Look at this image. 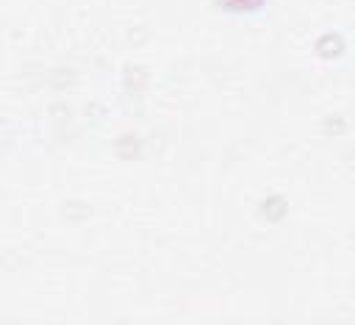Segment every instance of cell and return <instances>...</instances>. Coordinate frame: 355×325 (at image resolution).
Masks as SVG:
<instances>
[{
  "label": "cell",
  "instance_id": "1",
  "mask_svg": "<svg viewBox=\"0 0 355 325\" xmlns=\"http://www.w3.org/2000/svg\"><path fill=\"white\" fill-rule=\"evenodd\" d=\"M216 3L227 11H252V8L263 6V0H216Z\"/></svg>",
  "mask_w": 355,
  "mask_h": 325
}]
</instances>
